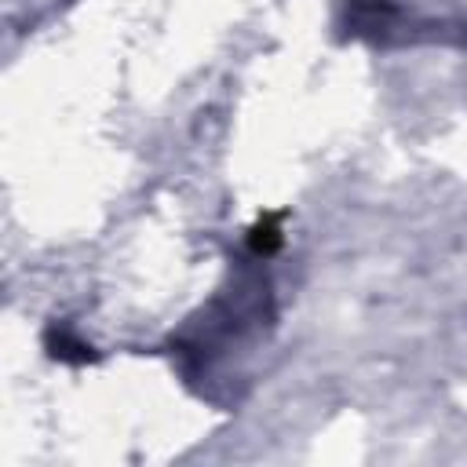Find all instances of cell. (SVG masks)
<instances>
[{
  "instance_id": "cell-1",
  "label": "cell",
  "mask_w": 467,
  "mask_h": 467,
  "mask_svg": "<svg viewBox=\"0 0 467 467\" xmlns=\"http://www.w3.org/2000/svg\"><path fill=\"white\" fill-rule=\"evenodd\" d=\"M281 244H285V226H281V215L277 212H266V215H259L248 226V248H252V255L266 259V255L281 252Z\"/></svg>"
},
{
  "instance_id": "cell-2",
  "label": "cell",
  "mask_w": 467,
  "mask_h": 467,
  "mask_svg": "<svg viewBox=\"0 0 467 467\" xmlns=\"http://www.w3.org/2000/svg\"><path fill=\"white\" fill-rule=\"evenodd\" d=\"M47 350H51V358L73 361V365L95 361V350H91L84 339H77L73 332H66V328H51V332H47Z\"/></svg>"
}]
</instances>
